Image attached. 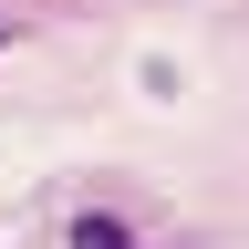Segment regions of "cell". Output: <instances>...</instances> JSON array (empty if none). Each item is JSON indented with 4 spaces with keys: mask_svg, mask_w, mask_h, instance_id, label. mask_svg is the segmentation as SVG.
<instances>
[{
    "mask_svg": "<svg viewBox=\"0 0 249 249\" xmlns=\"http://www.w3.org/2000/svg\"><path fill=\"white\" fill-rule=\"evenodd\" d=\"M73 249H124V218H104V208H83V218H73Z\"/></svg>",
    "mask_w": 249,
    "mask_h": 249,
    "instance_id": "1",
    "label": "cell"
}]
</instances>
